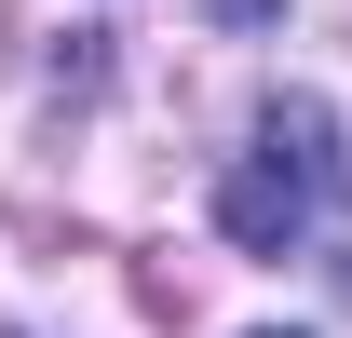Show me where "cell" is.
Returning <instances> with one entry per match:
<instances>
[{
    "label": "cell",
    "instance_id": "obj_1",
    "mask_svg": "<svg viewBox=\"0 0 352 338\" xmlns=\"http://www.w3.org/2000/svg\"><path fill=\"white\" fill-rule=\"evenodd\" d=\"M325 190H339V135H325V109H311V95H271V109H258V149H244L230 190H217V230H230L244 257H285L311 216H325Z\"/></svg>",
    "mask_w": 352,
    "mask_h": 338
},
{
    "label": "cell",
    "instance_id": "obj_2",
    "mask_svg": "<svg viewBox=\"0 0 352 338\" xmlns=\"http://www.w3.org/2000/svg\"><path fill=\"white\" fill-rule=\"evenodd\" d=\"M217 27H285V0H204Z\"/></svg>",
    "mask_w": 352,
    "mask_h": 338
},
{
    "label": "cell",
    "instance_id": "obj_3",
    "mask_svg": "<svg viewBox=\"0 0 352 338\" xmlns=\"http://www.w3.org/2000/svg\"><path fill=\"white\" fill-rule=\"evenodd\" d=\"M258 338H285V325H258Z\"/></svg>",
    "mask_w": 352,
    "mask_h": 338
}]
</instances>
